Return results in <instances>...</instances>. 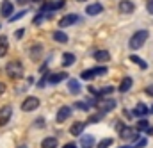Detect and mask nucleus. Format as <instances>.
<instances>
[{
	"label": "nucleus",
	"instance_id": "31",
	"mask_svg": "<svg viewBox=\"0 0 153 148\" xmlns=\"http://www.w3.org/2000/svg\"><path fill=\"white\" fill-rule=\"evenodd\" d=\"M27 14V11H20V13H16V14H13L11 18H9V22H16V20H20L22 16H25Z\"/></svg>",
	"mask_w": 153,
	"mask_h": 148
},
{
	"label": "nucleus",
	"instance_id": "36",
	"mask_svg": "<svg viewBox=\"0 0 153 148\" xmlns=\"http://www.w3.org/2000/svg\"><path fill=\"white\" fill-rule=\"evenodd\" d=\"M146 11H148L150 14H153V0H148V2H146Z\"/></svg>",
	"mask_w": 153,
	"mask_h": 148
},
{
	"label": "nucleus",
	"instance_id": "41",
	"mask_svg": "<svg viewBox=\"0 0 153 148\" xmlns=\"http://www.w3.org/2000/svg\"><path fill=\"white\" fill-rule=\"evenodd\" d=\"M62 148H76V147H75V143H66Z\"/></svg>",
	"mask_w": 153,
	"mask_h": 148
},
{
	"label": "nucleus",
	"instance_id": "45",
	"mask_svg": "<svg viewBox=\"0 0 153 148\" xmlns=\"http://www.w3.org/2000/svg\"><path fill=\"white\" fill-rule=\"evenodd\" d=\"M20 2H25V0H20Z\"/></svg>",
	"mask_w": 153,
	"mask_h": 148
},
{
	"label": "nucleus",
	"instance_id": "46",
	"mask_svg": "<svg viewBox=\"0 0 153 148\" xmlns=\"http://www.w3.org/2000/svg\"><path fill=\"white\" fill-rule=\"evenodd\" d=\"M152 112H153V107H152Z\"/></svg>",
	"mask_w": 153,
	"mask_h": 148
},
{
	"label": "nucleus",
	"instance_id": "39",
	"mask_svg": "<svg viewBox=\"0 0 153 148\" xmlns=\"http://www.w3.org/2000/svg\"><path fill=\"white\" fill-rule=\"evenodd\" d=\"M146 93H148L150 96H153V84H150V86L146 87Z\"/></svg>",
	"mask_w": 153,
	"mask_h": 148
},
{
	"label": "nucleus",
	"instance_id": "42",
	"mask_svg": "<svg viewBox=\"0 0 153 148\" xmlns=\"http://www.w3.org/2000/svg\"><path fill=\"white\" fill-rule=\"evenodd\" d=\"M119 148H134V145H125V147H119Z\"/></svg>",
	"mask_w": 153,
	"mask_h": 148
},
{
	"label": "nucleus",
	"instance_id": "3",
	"mask_svg": "<svg viewBox=\"0 0 153 148\" xmlns=\"http://www.w3.org/2000/svg\"><path fill=\"white\" fill-rule=\"evenodd\" d=\"M39 98L38 96H27L23 102H22V111L23 112H32V111H36L39 107Z\"/></svg>",
	"mask_w": 153,
	"mask_h": 148
},
{
	"label": "nucleus",
	"instance_id": "43",
	"mask_svg": "<svg viewBox=\"0 0 153 148\" xmlns=\"http://www.w3.org/2000/svg\"><path fill=\"white\" fill-rule=\"evenodd\" d=\"M76 2H85V0H76Z\"/></svg>",
	"mask_w": 153,
	"mask_h": 148
},
{
	"label": "nucleus",
	"instance_id": "4",
	"mask_svg": "<svg viewBox=\"0 0 153 148\" xmlns=\"http://www.w3.org/2000/svg\"><path fill=\"white\" fill-rule=\"evenodd\" d=\"M119 136H121V139H130V141L141 139L139 134H137V130H135V129H130V127H126V125H123V129L119 130Z\"/></svg>",
	"mask_w": 153,
	"mask_h": 148
},
{
	"label": "nucleus",
	"instance_id": "1",
	"mask_svg": "<svg viewBox=\"0 0 153 148\" xmlns=\"http://www.w3.org/2000/svg\"><path fill=\"white\" fill-rule=\"evenodd\" d=\"M148 37H150V32H148V31H144V29H143V31H137L134 36L130 37L128 46H130L132 50H139V48L146 43V39H148Z\"/></svg>",
	"mask_w": 153,
	"mask_h": 148
},
{
	"label": "nucleus",
	"instance_id": "2",
	"mask_svg": "<svg viewBox=\"0 0 153 148\" xmlns=\"http://www.w3.org/2000/svg\"><path fill=\"white\" fill-rule=\"evenodd\" d=\"M7 75L11 77V78H20L22 75H23V64L20 63V61H11V63H7Z\"/></svg>",
	"mask_w": 153,
	"mask_h": 148
},
{
	"label": "nucleus",
	"instance_id": "23",
	"mask_svg": "<svg viewBox=\"0 0 153 148\" xmlns=\"http://www.w3.org/2000/svg\"><path fill=\"white\" fill-rule=\"evenodd\" d=\"M146 114H148V107H146L144 104H137V105H135V109H134V116L143 118V116H146Z\"/></svg>",
	"mask_w": 153,
	"mask_h": 148
},
{
	"label": "nucleus",
	"instance_id": "37",
	"mask_svg": "<svg viewBox=\"0 0 153 148\" xmlns=\"http://www.w3.org/2000/svg\"><path fill=\"white\" fill-rule=\"evenodd\" d=\"M34 125H36V127H39V129H43V127H45V120H43V118H39V120H36V121H34Z\"/></svg>",
	"mask_w": 153,
	"mask_h": 148
},
{
	"label": "nucleus",
	"instance_id": "19",
	"mask_svg": "<svg viewBox=\"0 0 153 148\" xmlns=\"http://www.w3.org/2000/svg\"><path fill=\"white\" fill-rule=\"evenodd\" d=\"M80 145L84 148H91L94 145V136H91V134H84L82 136V139H80Z\"/></svg>",
	"mask_w": 153,
	"mask_h": 148
},
{
	"label": "nucleus",
	"instance_id": "20",
	"mask_svg": "<svg viewBox=\"0 0 153 148\" xmlns=\"http://www.w3.org/2000/svg\"><path fill=\"white\" fill-rule=\"evenodd\" d=\"M132 84H134V80H132L130 77H125V78L121 80V84H119V93H126V91L132 87Z\"/></svg>",
	"mask_w": 153,
	"mask_h": 148
},
{
	"label": "nucleus",
	"instance_id": "29",
	"mask_svg": "<svg viewBox=\"0 0 153 148\" xmlns=\"http://www.w3.org/2000/svg\"><path fill=\"white\" fill-rule=\"evenodd\" d=\"M112 141H114V139H111V138H105L103 141H100V143H98V148H109L111 145H112Z\"/></svg>",
	"mask_w": 153,
	"mask_h": 148
},
{
	"label": "nucleus",
	"instance_id": "30",
	"mask_svg": "<svg viewBox=\"0 0 153 148\" xmlns=\"http://www.w3.org/2000/svg\"><path fill=\"white\" fill-rule=\"evenodd\" d=\"M102 118H103V112H100V114H93V116H89L87 123H96V121H100Z\"/></svg>",
	"mask_w": 153,
	"mask_h": 148
},
{
	"label": "nucleus",
	"instance_id": "34",
	"mask_svg": "<svg viewBox=\"0 0 153 148\" xmlns=\"http://www.w3.org/2000/svg\"><path fill=\"white\" fill-rule=\"evenodd\" d=\"M23 34H25V29H18V31L14 32V37H16V39H22Z\"/></svg>",
	"mask_w": 153,
	"mask_h": 148
},
{
	"label": "nucleus",
	"instance_id": "25",
	"mask_svg": "<svg viewBox=\"0 0 153 148\" xmlns=\"http://www.w3.org/2000/svg\"><path fill=\"white\" fill-rule=\"evenodd\" d=\"M111 93H114V87H112V86H105V87L98 89V96H100V98H103L105 95H111Z\"/></svg>",
	"mask_w": 153,
	"mask_h": 148
},
{
	"label": "nucleus",
	"instance_id": "21",
	"mask_svg": "<svg viewBox=\"0 0 153 148\" xmlns=\"http://www.w3.org/2000/svg\"><path fill=\"white\" fill-rule=\"evenodd\" d=\"M57 145H59V141L55 138H45L41 141V148H57Z\"/></svg>",
	"mask_w": 153,
	"mask_h": 148
},
{
	"label": "nucleus",
	"instance_id": "16",
	"mask_svg": "<svg viewBox=\"0 0 153 148\" xmlns=\"http://www.w3.org/2000/svg\"><path fill=\"white\" fill-rule=\"evenodd\" d=\"M41 54H43V45H41V43L30 46V59H32V61H38L39 57H41Z\"/></svg>",
	"mask_w": 153,
	"mask_h": 148
},
{
	"label": "nucleus",
	"instance_id": "6",
	"mask_svg": "<svg viewBox=\"0 0 153 148\" xmlns=\"http://www.w3.org/2000/svg\"><path fill=\"white\" fill-rule=\"evenodd\" d=\"M78 20H80V16L75 14V13H71V14H64V16L59 20V27H61V29H66V27H70V25L76 23Z\"/></svg>",
	"mask_w": 153,
	"mask_h": 148
},
{
	"label": "nucleus",
	"instance_id": "10",
	"mask_svg": "<svg viewBox=\"0 0 153 148\" xmlns=\"http://www.w3.org/2000/svg\"><path fill=\"white\" fill-rule=\"evenodd\" d=\"M117 9H119L121 13H125V14H130V13L135 11V4L130 2V0H121L119 5H117Z\"/></svg>",
	"mask_w": 153,
	"mask_h": 148
},
{
	"label": "nucleus",
	"instance_id": "15",
	"mask_svg": "<svg viewBox=\"0 0 153 148\" xmlns=\"http://www.w3.org/2000/svg\"><path fill=\"white\" fill-rule=\"evenodd\" d=\"M75 61H76L75 54H71V52H64V54H62V68H68V66H71Z\"/></svg>",
	"mask_w": 153,
	"mask_h": 148
},
{
	"label": "nucleus",
	"instance_id": "40",
	"mask_svg": "<svg viewBox=\"0 0 153 148\" xmlns=\"http://www.w3.org/2000/svg\"><path fill=\"white\" fill-rule=\"evenodd\" d=\"M4 93H5V84H4V82H0V96H2Z\"/></svg>",
	"mask_w": 153,
	"mask_h": 148
},
{
	"label": "nucleus",
	"instance_id": "33",
	"mask_svg": "<svg viewBox=\"0 0 153 148\" xmlns=\"http://www.w3.org/2000/svg\"><path fill=\"white\" fill-rule=\"evenodd\" d=\"M146 143H148V141H146L144 138H141V139H139V141H137V143L134 145V148H143L144 145H146Z\"/></svg>",
	"mask_w": 153,
	"mask_h": 148
},
{
	"label": "nucleus",
	"instance_id": "24",
	"mask_svg": "<svg viewBox=\"0 0 153 148\" xmlns=\"http://www.w3.org/2000/svg\"><path fill=\"white\" fill-rule=\"evenodd\" d=\"M130 61H132V63H135V64H137V66H139L141 70H146V68H148V63H146V61H143L141 57H137V55H134V54L130 55Z\"/></svg>",
	"mask_w": 153,
	"mask_h": 148
},
{
	"label": "nucleus",
	"instance_id": "14",
	"mask_svg": "<svg viewBox=\"0 0 153 148\" xmlns=\"http://www.w3.org/2000/svg\"><path fill=\"white\" fill-rule=\"evenodd\" d=\"M93 57H94L98 63H107V61H111V54H109L107 50H96V52L93 54Z\"/></svg>",
	"mask_w": 153,
	"mask_h": 148
},
{
	"label": "nucleus",
	"instance_id": "32",
	"mask_svg": "<svg viewBox=\"0 0 153 148\" xmlns=\"http://www.w3.org/2000/svg\"><path fill=\"white\" fill-rule=\"evenodd\" d=\"M93 70H94L96 75H105L107 73V68H105V66H96V68H93Z\"/></svg>",
	"mask_w": 153,
	"mask_h": 148
},
{
	"label": "nucleus",
	"instance_id": "35",
	"mask_svg": "<svg viewBox=\"0 0 153 148\" xmlns=\"http://www.w3.org/2000/svg\"><path fill=\"white\" fill-rule=\"evenodd\" d=\"M43 20H45V16H43V14H41V13H39L38 16H36V18H34V22H32V23H34V25H39V23H41V22H43Z\"/></svg>",
	"mask_w": 153,
	"mask_h": 148
},
{
	"label": "nucleus",
	"instance_id": "5",
	"mask_svg": "<svg viewBox=\"0 0 153 148\" xmlns=\"http://www.w3.org/2000/svg\"><path fill=\"white\" fill-rule=\"evenodd\" d=\"M96 107H100V111L105 114V112L112 111V109L116 107V100H114V98H98Z\"/></svg>",
	"mask_w": 153,
	"mask_h": 148
},
{
	"label": "nucleus",
	"instance_id": "22",
	"mask_svg": "<svg viewBox=\"0 0 153 148\" xmlns=\"http://www.w3.org/2000/svg\"><path fill=\"white\" fill-rule=\"evenodd\" d=\"M68 39H70V37L66 36V32H62V31H55V32H53V41H57V43H61V45L68 43Z\"/></svg>",
	"mask_w": 153,
	"mask_h": 148
},
{
	"label": "nucleus",
	"instance_id": "27",
	"mask_svg": "<svg viewBox=\"0 0 153 148\" xmlns=\"http://www.w3.org/2000/svg\"><path fill=\"white\" fill-rule=\"evenodd\" d=\"M148 129H150V123H148L146 120H139V121H137L135 130H146V132H148Z\"/></svg>",
	"mask_w": 153,
	"mask_h": 148
},
{
	"label": "nucleus",
	"instance_id": "13",
	"mask_svg": "<svg viewBox=\"0 0 153 148\" xmlns=\"http://www.w3.org/2000/svg\"><path fill=\"white\" fill-rule=\"evenodd\" d=\"M85 125H87V123H84V121H75V123L70 127V134H71V136H80V134L84 132Z\"/></svg>",
	"mask_w": 153,
	"mask_h": 148
},
{
	"label": "nucleus",
	"instance_id": "28",
	"mask_svg": "<svg viewBox=\"0 0 153 148\" xmlns=\"http://www.w3.org/2000/svg\"><path fill=\"white\" fill-rule=\"evenodd\" d=\"M73 107L80 109V111H89V104H87V102H75Z\"/></svg>",
	"mask_w": 153,
	"mask_h": 148
},
{
	"label": "nucleus",
	"instance_id": "12",
	"mask_svg": "<svg viewBox=\"0 0 153 148\" xmlns=\"http://www.w3.org/2000/svg\"><path fill=\"white\" fill-rule=\"evenodd\" d=\"M64 78H68V73H66V72H61V73H50L48 75V84L55 86V84H59V82L64 80Z\"/></svg>",
	"mask_w": 153,
	"mask_h": 148
},
{
	"label": "nucleus",
	"instance_id": "9",
	"mask_svg": "<svg viewBox=\"0 0 153 148\" xmlns=\"http://www.w3.org/2000/svg\"><path fill=\"white\" fill-rule=\"evenodd\" d=\"M70 116H71V107H70V105H62V107L57 111L55 121H57V123H64V121H66Z\"/></svg>",
	"mask_w": 153,
	"mask_h": 148
},
{
	"label": "nucleus",
	"instance_id": "11",
	"mask_svg": "<svg viewBox=\"0 0 153 148\" xmlns=\"http://www.w3.org/2000/svg\"><path fill=\"white\" fill-rule=\"evenodd\" d=\"M102 11H103V5H102L100 2L89 4V5L85 7V14H87V16H96V14H100Z\"/></svg>",
	"mask_w": 153,
	"mask_h": 148
},
{
	"label": "nucleus",
	"instance_id": "17",
	"mask_svg": "<svg viewBox=\"0 0 153 148\" xmlns=\"http://www.w3.org/2000/svg\"><path fill=\"white\" fill-rule=\"evenodd\" d=\"M68 89H70L71 95H78L80 89H82V86H80V82H78L76 78H70V80H68Z\"/></svg>",
	"mask_w": 153,
	"mask_h": 148
},
{
	"label": "nucleus",
	"instance_id": "8",
	"mask_svg": "<svg viewBox=\"0 0 153 148\" xmlns=\"http://www.w3.org/2000/svg\"><path fill=\"white\" fill-rule=\"evenodd\" d=\"M11 116H13V107L11 105H4L0 109V127H5L9 123Z\"/></svg>",
	"mask_w": 153,
	"mask_h": 148
},
{
	"label": "nucleus",
	"instance_id": "7",
	"mask_svg": "<svg viewBox=\"0 0 153 148\" xmlns=\"http://www.w3.org/2000/svg\"><path fill=\"white\" fill-rule=\"evenodd\" d=\"M13 11H14V4H13L11 0H4V2L0 4V14H2L4 18H11V16H13Z\"/></svg>",
	"mask_w": 153,
	"mask_h": 148
},
{
	"label": "nucleus",
	"instance_id": "18",
	"mask_svg": "<svg viewBox=\"0 0 153 148\" xmlns=\"http://www.w3.org/2000/svg\"><path fill=\"white\" fill-rule=\"evenodd\" d=\"M9 52V39L7 36H0V57H5Z\"/></svg>",
	"mask_w": 153,
	"mask_h": 148
},
{
	"label": "nucleus",
	"instance_id": "26",
	"mask_svg": "<svg viewBox=\"0 0 153 148\" xmlns=\"http://www.w3.org/2000/svg\"><path fill=\"white\" fill-rule=\"evenodd\" d=\"M94 77H96L94 70H85V72L80 73V78H82V80H91V78H94Z\"/></svg>",
	"mask_w": 153,
	"mask_h": 148
},
{
	"label": "nucleus",
	"instance_id": "38",
	"mask_svg": "<svg viewBox=\"0 0 153 148\" xmlns=\"http://www.w3.org/2000/svg\"><path fill=\"white\" fill-rule=\"evenodd\" d=\"M62 5H64V0H59L57 4H53V11H57V9H61Z\"/></svg>",
	"mask_w": 153,
	"mask_h": 148
},
{
	"label": "nucleus",
	"instance_id": "44",
	"mask_svg": "<svg viewBox=\"0 0 153 148\" xmlns=\"http://www.w3.org/2000/svg\"><path fill=\"white\" fill-rule=\"evenodd\" d=\"M20 148H27V147H20Z\"/></svg>",
	"mask_w": 153,
	"mask_h": 148
}]
</instances>
